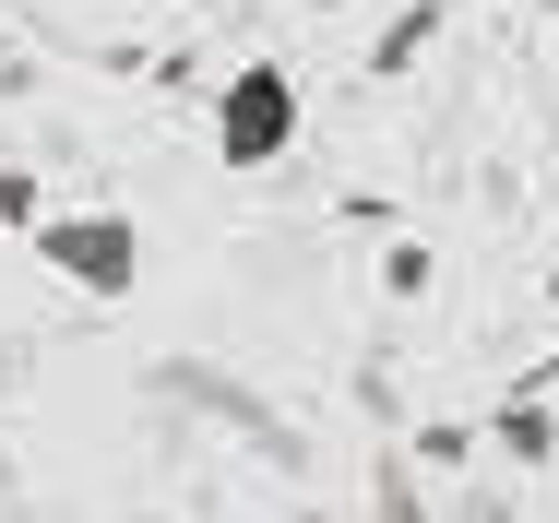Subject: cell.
Wrapping results in <instances>:
<instances>
[{"mask_svg":"<svg viewBox=\"0 0 559 523\" xmlns=\"http://www.w3.org/2000/svg\"><path fill=\"white\" fill-rule=\"evenodd\" d=\"M24 250H36V274H60L72 298H108V310L143 286V226H131L119 203H60V214H36Z\"/></svg>","mask_w":559,"mask_h":523,"instance_id":"1","label":"cell"},{"mask_svg":"<svg viewBox=\"0 0 559 523\" xmlns=\"http://www.w3.org/2000/svg\"><path fill=\"white\" fill-rule=\"evenodd\" d=\"M298 119H310V107H298V72H286V60H238L215 84V155L238 179H262V167L298 155Z\"/></svg>","mask_w":559,"mask_h":523,"instance_id":"2","label":"cell"},{"mask_svg":"<svg viewBox=\"0 0 559 523\" xmlns=\"http://www.w3.org/2000/svg\"><path fill=\"white\" fill-rule=\"evenodd\" d=\"M488 452H500V464H559V417L548 405H500V417H488Z\"/></svg>","mask_w":559,"mask_h":523,"instance_id":"3","label":"cell"},{"mask_svg":"<svg viewBox=\"0 0 559 523\" xmlns=\"http://www.w3.org/2000/svg\"><path fill=\"white\" fill-rule=\"evenodd\" d=\"M369 512H381V523H429V500H417V464H381V476H369Z\"/></svg>","mask_w":559,"mask_h":523,"instance_id":"4","label":"cell"},{"mask_svg":"<svg viewBox=\"0 0 559 523\" xmlns=\"http://www.w3.org/2000/svg\"><path fill=\"white\" fill-rule=\"evenodd\" d=\"M36 214H48V203H36V179H24V167H0V226H36Z\"/></svg>","mask_w":559,"mask_h":523,"instance_id":"5","label":"cell"},{"mask_svg":"<svg viewBox=\"0 0 559 523\" xmlns=\"http://www.w3.org/2000/svg\"><path fill=\"white\" fill-rule=\"evenodd\" d=\"M452 523H512V488H464V512Z\"/></svg>","mask_w":559,"mask_h":523,"instance_id":"6","label":"cell"},{"mask_svg":"<svg viewBox=\"0 0 559 523\" xmlns=\"http://www.w3.org/2000/svg\"><path fill=\"white\" fill-rule=\"evenodd\" d=\"M548 310H559V262H548Z\"/></svg>","mask_w":559,"mask_h":523,"instance_id":"7","label":"cell"},{"mask_svg":"<svg viewBox=\"0 0 559 523\" xmlns=\"http://www.w3.org/2000/svg\"><path fill=\"white\" fill-rule=\"evenodd\" d=\"M536 12H559V0H536Z\"/></svg>","mask_w":559,"mask_h":523,"instance_id":"8","label":"cell"}]
</instances>
